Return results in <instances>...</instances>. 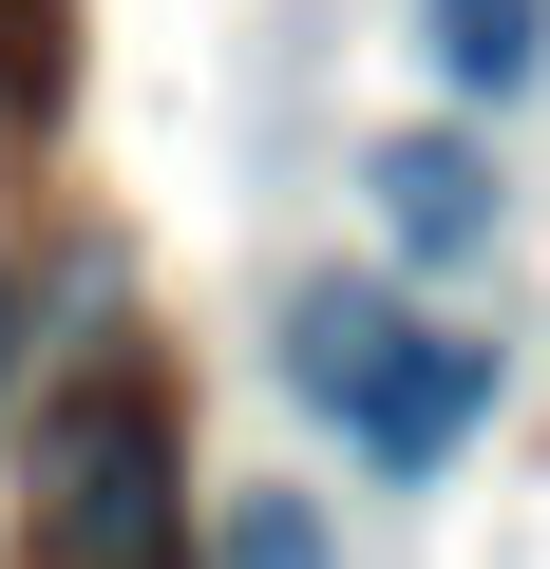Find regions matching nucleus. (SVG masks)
I'll use <instances>...</instances> for the list:
<instances>
[{
    "label": "nucleus",
    "mask_w": 550,
    "mask_h": 569,
    "mask_svg": "<svg viewBox=\"0 0 550 569\" xmlns=\"http://www.w3.org/2000/svg\"><path fill=\"white\" fill-rule=\"evenodd\" d=\"M286 380L380 456V475H437L474 418H493V342H456V323H399L380 284H304L286 305Z\"/></svg>",
    "instance_id": "1"
},
{
    "label": "nucleus",
    "mask_w": 550,
    "mask_h": 569,
    "mask_svg": "<svg viewBox=\"0 0 550 569\" xmlns=\"http://www.w3.org/2000/svg\"><path fill=\"white\" fill-rule=\"evenodd\" d=\"M39 550L58 569H171V418L133 380L58 399V437H39Z\"/></svg>",
    "instance_id": "2"
},
{
    "label": "nucleus",
    "mask_w": 550,
    "mask_h": 569,
    "mask_svg": "<svg viewBox=\"0 0 550 569\" xmlns=\"http://www.w3.org/2000/svg\"><path fill=\"white\" fill-rule=\"evenodd\" d=\"M380 247L399 266H474L493 247V152L474 133H399L380 152Z\"/></svg>",
    "instance_id": "3"
},
{
    "label": "nucleus",
    "mask_w": 550,
    "mask_h": 569,
    "mask_svg": "<svg viewBox=\"0 0 550 569\" xmlns=\"http://www.w3.org/2000/svg\"><path fill=\"white\" fill-rule=\"evenodd\" d=\"M418 39H437L456 96H512V77L550 58V0H418Z\"/></svg>",
    "instance_id": "4"
},
{
    "label": "nucleus",
    "mask_w": 550,
    "mask_h": 569,
    "mask_svg": "<svg viewBox=\"0 0 550 569\" xmlns=\"http://www.w3.org/2000/svg\"><path fill=\"white\" fill-rule=\"evenodd\" d=\"M58 96H77V0H0V114L39 133Z\"/></svg>",
    "instance_id": "5"
},
{
    "label": "nucleus",
    "mask_w": 550,
    "mask_h": 569,
    "mask_svg": "<svg viewBox=\"0 0 550 569\" xmlns=\"http://www.w3.org/2000/svg\"><path fill=\"white\" fill-rule=\"evenodd\" d=\"M209 569H342V550H323V512H304V493H228Z\"/></svg>",
    "instance_id": "6"
},
{
    "label": "nucleus",
    "mask_w": 550,
    "mask_h": 569,
    "mask_svg": "<svg viewBox=\"0 0 550 569\" xmlns=\"http://www.w3.org/2000/svg\"><path fill=\"white\" fill-rule=\"evenodd\" d=\"M0 399H20V266H0Z\"/></svg>",
    "instance_id": "7"
}]
</instances>
